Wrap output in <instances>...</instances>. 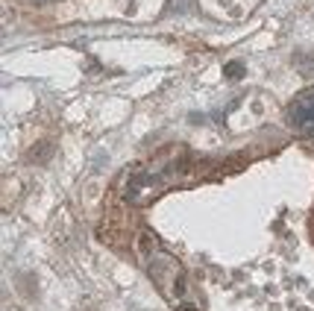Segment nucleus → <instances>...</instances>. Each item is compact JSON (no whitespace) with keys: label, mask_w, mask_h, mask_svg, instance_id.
<instances>
[{"label":"nucleus","mask_w":314,"mask_h":311,"mask_svg":"<svg viewBox=\"0 0 314 311\" xmlns=\"http://www.w3.org/2000/svg\"><path fill=\"white\" fill-rule=\"evenodd\" d=\"M288 120H291V126H297L300 132L314 135V88L312 91H306L303 97H297V100L291 103V109H288Z\"/></svg>","instance_id":"obj_1"},{"label":"nucleus","mask_w":314,"mask_h":311,"mask_svg":"<svg viewBox=\"0 0 314 311\" xmlns=\"http://www.w3.org/2000/svg\"><path fill=\"white\" fill-rule=\"evenodd\" d=\"M226 76H244V65L241 62H229L226 65Z\"/></svg>","instance_id":"obj_2"}]
</instances>
